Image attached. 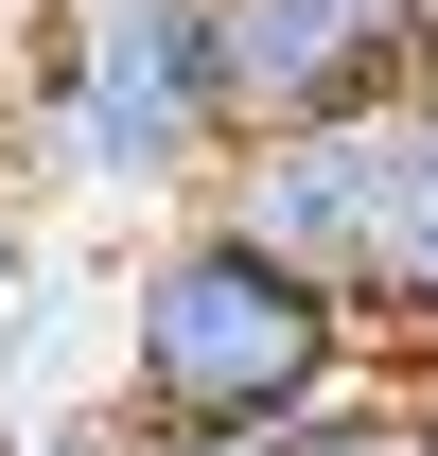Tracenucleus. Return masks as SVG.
<instances>
[{"label": "nucleus", "mask_w": 438, "mask_h": 456, "mask_svg": "<svg viewBox=\"0 0 438 456\" xmlns=\"http://www.w3.org/2000/svg\"><path fill=\"white\" fill-rule=\"evenodd\" d=\"M0 159L36 211H211L228 175V70L211 0H18L0 18Z\"/></svg>", "instance_id": "obj_1"}, {"label": "nucleus", "mask_w": 438, "mask_h": 456, "mask_svg": "<svg viewBox=\"0 0 438 456\" xmlns=\"http://www.w3.org/2000/svg\"><path fill=\"white\" fill-rule=\"evenodd\" d=\"M369 369H385L369 316L316 298L298 264H264L228 211L141 228V264H123V298H106V403H123V421H158V439L264 456V439H298L333 387H369Z\"/></svg>", "instance_id": "obj_2"}, {"label": "nucleus", "mask_w": 438, "mask_h": 456, "mask_svg": "<svg viewBox=\"0 0 438 456\" xmlns=\"http://www.w3.org/2000/svg\"><path fill=\"white\" fill-rule=\"evenodd\" d=\"M403 175H421V106L403 123H316V141H246V159L211 175V211L246 228L264 264H298L316 298L369 316L385 264H403Z\"/></svg>", "instance_id": "obj_3"}, {"label": "nucleus", "mask_w": 438, "mask_h": 456, "mask_svg": "<svg viewBox=\"0 0 438 456\" xmlns=\"http://www.w3.org/2000/svg\"><path fill=\"white\" fill-rule=\"evenodd\" d=\"M228 70V159L316 141V123H403L421 106V0H211Z\"/></svg>", "instance_id": "obj_4"}, {"label": "nucleus", "mask_w": 438, "mask_h": 456, "mask_svg": "<svg viewBox=\"0 0 438 456\" xmlns=\"http://www.w3.org/2000/svg\"><path fill=\"white\" fill-rule=\"evenodd\" d=\"M369 351L438 369V106H421V175H403V264H385V298H369Z\"/></svg>", "instance_id": "obj_5"}, {"label": "nucleus", "mask_w": 438, "mask_h": 456, "mask_svg": "<svg viewBox=\"0 0 438 456\" xmlns=\"http://www.w3.org/2000/svg\"><path fill=\"white\" fill-rule=\"evenodd\" d=\"M0 456H228V439H158V421H123V403H36Z\"/></svg>", "instance_id": "obj_6"}, {"label": "nucleus", "mask_w": 438, "mask_h": 456, "mask_svg": "<svg viewBox=\"0 0 438 456\" xmlns=\"http://www.w3.org/2000/svg\"><path fill=\"white\" fill-rule=\"evenodd\" d=\"M36 334V193H18V175H0V351Z\"/></svg>", "instance_id": "obj_7"}, {"label": "nucleus", "mask_w": 438, "mask_h": 456, "mask_svg": "<svg viewBox=\"0 0 438 456\" xmlns=\"http://www.w3.org/2000/svg\"><path fill=\"white\" fill-rule=\"evenodd\" d=\"M421 106H438V0H421Z\"/></svg>", "instance_id": "obj_8"}, {"label": "nucleus", "mask_w": 438, "mask_h": 456, "mask_svg": "<svg viewBox=\"0 0 438 456\" xmlns=\"http://www.w3.org/2000/svg\"><path fill=\"white\" fill-rule=\"evenodd\" d=\"M421 456H438V369H421Z\"/></svg>", "instance_id": "obj_9"}, {"label": "nucleus", "mask_w": 438, "mask_h": 456, "mask_svg": "<svg viewBox=\"0 0 438 456\" xmlns=\"http://www.w3.org/2000/svg\"><path fill=\"white\" fill-rule=\"evenodd\" d=\"M0 18H18V0H0Z\"/></svg>", "instance_id": "obj_10"}]
</instances>
